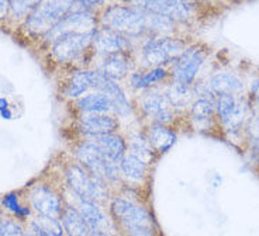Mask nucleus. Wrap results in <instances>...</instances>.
I'll return each mask as SVG.
<instances>
[{
    "label": "nucleus",
    "instance_id": "nucleus-34",
    "mask_svg": "<svg viewBox=\"0 0 259 236\" xmlns=\"http://www.w3.org/2000/svg\"><path fill=\"white\" fill-rule=\"evenodd\" d=\"M3 205L9 208V210H12L16 214H20V215H27V214H30V211L28 210H23L21 207H20L19 201H17V197L14 196V194H7L6 197L3 198Z\"/></svg>",
    "mask_w": 259,
    "mask_h": 236
},
{
    "label": "nucleus",
    "instance_id": "nucleus-10",
    "mask_svg": "<svg viewBox=\"0 0 259 236\" xmlns=\"http://www.w3.org/2000/svg\"><path fill=\"white\" fill-rule=\"evenodd\" d=\"M124 2L128 6L166 16L175 23L188 21L192 17V5L188 0H124Z\"/></svg>",
    "mask_w": 259,
    "mask_h": 236
},
{
    "label": "nucleus",
    "instance_id": "nucleus-13",
    "mask_svg": "<svg viewBox=\"0 0 259 236\" xmlns=\"http://www.w3.org/2000/svg\"><path fill=\"white\" fill-rule=\"evenodd\" d=\"M99 20L93 12L89 10H72L59 21L51 31L47 34V39L54 42L61 35L68 32H91L99 28Z\"/></svg>",
    "mask_w": 259,
    "mask_h": 236
},
{
    "label": "nucleus",
    "instance_id": "nucleus-17",
    "mask_svg": "<svg viewBox=\"0 0 259 236\" xmlns=\"http://www.w3.org/2000/svg\"><path fill=\"white\" fill-rule=\"evenodd\" d=\"M79 128L86 136L93 138L97 135L117 132L120 129V121H118L117 115H111L110 113L86 114L82 117Z\"/></svg>",
    "mask_w": 259,
    "mask_h": 236
},
{
    "label": "nucleus",
    "instance_id": "nucleus-18",
    "mask_svg": "<svg viewBox=\"0 0 259 236\" xmlns=\"http://www.w3.org/2000/svg\"><path fill=\"white\" fill-rule=\"evenodd\" d=\"M215 100H207V99H194L189 114L190 121L197 129H213L214 127L220 128L217 113H215ZM221 129V128H220Z\"/></svg>",
    "mask_w": 259,
    "mask_h": 236
},
{
    "label": "nucleus",
    "instance_id": "nucleus-28",
    "mask_svg": "<svg viewBox=\"0 0 259 236\" xmlns=\"http://www.w3.org/2000/svg\"><path fill=\"white\" fill-rule=\"evenodd\" d=\"M165 95L168 96L169 102L172 103V106L175 107L176 111H183V110L190 109V106H192V103L194 100L192 86L176 83V82L170 83L168 89L165 90Z\"/></svg>",
    "mask_w": 259,
    "mask_h": 236
},
{
    "label": "nucleus",
    "instance_id": "nucleus-32",
    "mask_svg": "<svg viewBox=\"0 0 259 236\" xmlns=\"http://www.w3.org/2000/svg\"><path fill=\"white\" fill-rule=\"evenodd\" d=\"M41 0H10V10L14 17H24Z\"/></svg>",
    "mask_w": 259,
    "mask_h": 236
},
{
    "label": "nucleus",
    "instance_id": "nucleus-2",
    "mask_svg": "<svg viewBox=\"0 0 259 236\" xmlns=\"http://www.w3.org/2000/svg\"><path fill=\"white\" fill-rule=\"evenodd\" d=\"M110 212L127 236H156L154 217L143 205L117 197L111 200Z\"/></svg>",
    "mask_w": 259,
    "mask_h": 236
},
{
    "label": "nucleus",
    "instance_id": "nucleus-33",
    "mask_svg": "<svg viewBox=\"0 0 259 236\" xmlns=\"http://www.w3.org/2000/svg\"><path fill=\"white\" fill-rule=\"evenodd\" d=\"M0 236H24L19 222L7 218H0Z\"/></svg>",
    "mask_w": 259,
    "mask_h": 236
},
{
    "label": "nucleus",
    "instance_id": "nucleus-30",
    "mask_svg": "<svg viewBox=\"0 0 259 236\" xmlns=\"http://www.w3.org/2000/svg\"><path fill=\"white\" fill-rule=\"evenodd\" d=\"M31 228L38 236H64V226L57 218L39 215L31 222Z\"/></svg>",
    "mask_w": 259,
    "mask_h": 236
},
{
    "label": "nucleus",
    "instance_id": "nucleus-36",
    "mask_svg": "<svg viewBox=\"0 0 259 236\" xmlns=\"http://www.w3.org/2000/svg\"><path fill=\"white\" fill-rule=\"evenodd\" d=\"M9 9H10V0H0V19L6 17Z\"/></svg>",
    "mask_w": 259,
    "mask_h": 236
},
{
    "label": "nucleus",
    "instance_id": "nucleus-1",
    "mask_svg": "<svg viewBox=\"0 0 259 236\" xmlns=\"http://www.w3.org/2000/svg\"><path fill=\"white\" fill-rule=\"evenodd\" d=\"M103 27H109L130 38L141 37L145 34L169 35L175 30V21L166 16L145 12L133 6L111 5L106 7L99 19Z\"/></svg>",
    "mask_w": 259,
    "mask_h": 236
},
{
    "label": "nucleus",
    "instance_id": "nucleus-8",
    "mask_svg": "<svg viewBox=\"0 0 259 236\" xmlns=\"http://www.w3.org/2000/svg\"><path fill=\"white\" fill-rule=\"evenodd\" d=\"M68 185L73 194H76L80 200L99 203L107 197L106 184L95 179L84 167L79 165H72L66 172Z\"/></svg>",
    "mask_w": 259,
    "mask_h": 236
},
{
    "label": "nucleus",
    "instance_id": "nucleus-35",
    "mask_svg": "<svg viewBox=\"0 0 259 236\" xmlns=\"http://www.w3.org/2000/svg\"><path fill=\"white\" fill-rule=\"evenodd\" d=\"M249 95H251V97L248 99L249 107L251 109L259 110V79H255L252 83H251Z\"/></svg>",
    "mask_w": 259,
    "mask_h": 236
},
{
    "label": "nucleus",
    "instance_id": "nucleus-20",
    "mask_svg": "<svg viewBox=\"0 0 259 236\" xmlns=\"http://www.w3.org/2000/svg\"><path fill=\"white\" fill-rule=\"evenodd\" d=\"M145 135L156 153L168 152L178 139L176 132L168 124H158V122H151L145 131Z\"/></svg>",
    "mask_w": 259,
    "mask_h": 236
},
{
    "label": "nucleus",
    "instance_id": "nucleus-38",
    "mask_svg": "<svg viewBox=\"0 0 259 236\" xmlns=\"http://www.w3.org/2000/svg\"><path fill=\"white\" fill-rule=\"evenodd\" d=\"M24 236H38L37 235V233H34V232H32V233H26V235Z\"/></svg>",
    "mask_w": 259,
    "mask_h": 236
},
{
    "label": "nucleus",
    "instance_id": "nucleus-19",
    "mask_svg": "<svg viewBox=\"0 0 259 236\" xmlns=\"http://www.w3.org/2000/svg\"><path fill=\"white\" fill-rule=\"evenodd\" d=\"M89 139L96 145L97 149L100 151V153L106 159L114 162V163H120V160L123 159L124 155L127 153V140L117 132L97 135Z\"/></svg>",
    "mask_w": 259,
    "mask_h": 236
},
{
    "label": "nucleus",
    "instance_id": "nucleus-3",
    "mask_svg": "<svg viewBox=\"0 0 259 236\" xmlns=\"http://www.w3.org/2000/svg\"><path fill=\"white\" fill-rule=\"evenodd\" d=\"M215 113L220 128L231 136L244 134L245 122L249 117V103L245 96L221 95L215 97Z\"/></svg>",
    "mask_w": 259,
    "mask_h": 236
},
{
    "label": "nucleus",
    "instance_id": "nucleus-24",
    "mask_svg": "<svg viewBox=\"0 0 259 236\" xmlns=\"http://www.w3.org/2000/svg\"><path fill=\"white\" fill-rule=\"evenodd\" d=\"M93 69H83L73 72L65 84L64 95L69 99H79L86 95L93 86Z\"/></svg>",
    "mask_w": 259,
    "mask_h": 236
},
{
    "label": "nucleus",
    "instance_id": "nucleus-29",
    "mask_svg": "<svg viewBox=\"0 0 259 236\" xmlns=\"http://www.w3.org/2000/svg\"><path fill=\"white\" fill-rule=\"evenodd\" d=\"M127 148L130 149V153L138 156L140 159L144 162H152L155 159L156 152L154 151L152 145L149 144L147 135L141 134V132H134L128 136V142H127Z\"/></svg>",
    "mask_w": 259,
    "mask_h": 236
},
{
    "label": "nucleus",
    "instance_id": "nucleus-21",
    "mask_svg": "<svg viewBox=\"0 0 259 236\" xmlns=\"http://www.w3.org/2000/svg\"><path fill=\"white\" fill-rule=\"evenodd\" d=\"M170 76L166 68H148L145 70L131 72L130 86L136 90H149L158 83H162Z\"/></svg>",
    "mask_w": 259,
    "mask_h": 236
},
{
    "label": "nucleus",
    "instance_id": "nucleus-9",
    "mask_svg": "<svg viewBox=\"0 0 259 236\" xmlns=\"http://www.w3.org/2000/svg\"><path fill=\"white\" fill-rule=\"evenodd\" d=\"M95 32H68L52 42V55L58 62H73L92 48Z\"/></svg>",
    "mask_w": 259,
    "mask_h": 236
},
{
    "label": "nucleus",
    "instance_id": "nucleus-15",
    "mask_svg": "<svg viewBox=\"0 0 259 236\" xmlns=\"http://www.w3.org/2000/svg\"><path fill=\"white\" fill-rule=\"evenodd\" d=\"M30 201L32 208L44 217L58 219L64 211L61 197L47 185H35L30 193Z\"/></svg>",
    "mask_w": 259,
    "mask_h": 236
},
{
    "label": "nucleus",
    "instance_id": "nucleus-26",
    "mask_svg": "<svg viewBox=\"0 0 259 236\" xmlns=\"http://www.w3.org/2000/svg\"><path fill=\"white\" fill-rule=\"evenodd\" d=\"M61 223L64 230L69 236H91L92 230L89 225L86 223L83 217L80 215L78 208L75 207H65L61 214Z\"/></svg>",
    "mask_w": 259,
    "mask_h": 236
},
{
    "label": "nucleus",
    "instance_id": "nucleus-23",
    "mask_svg": "<svg viewBox=\"0 0 259 236\" xmlns=\"http://www.w3.org/2000/svg\"><path fill=\"white\" fill-rule=\"evenodd\" d=\"M80 200V198H79ZM78 211L80 215L83 217L86 223L89 225L92 232H99V230H107L109 228V219L106 217L103 210L99 207L97 203L93 201H86V200H80L78 205Z\"/></svg>",
    "mask_w": 259,
    "mask_h": 236
},
{
    "label": "nucleus",
    "instance_id": "nucleus-7",
    "mask_svg": "<svg viewBox=\"0 0 259 236\" xmlns=\"http://www.w3.org/2000/svg\"><path fill=\"white\" fill-rule=\"evenodd\" d=\"M207 57V50L201 45H190L172 62V82L192 86Z\"/></svg>",
    "mask_w": 259,
    "mask_h": 236
},
{
    "label": "nucleus",
    "instance_id": "nucleus-31",
    "mask_svg": "<svg viewBox=\"0 0 259 236\" xmlns=\"http://www.w3.org/2000/svg\"><path fill=\"white\" fill-rule=\"evenodd\" d=\"M246 139L252 144L255 151L259 149V110L251 109L249 107V117L245 122V128H244Z\"/></svg>",
    "mask_w": 259,
    "mask_h": 236
},
{
    "label": "nucleus",
    "instance_id": "nucleus-22",
    "mask_svg": "<svg viewBox=\"0 0 259 236\" xmlns=\"http://www.w3.org/2000/svg\"><path fill=\"white\" fill-rule=\"evenodd\" d=\"M208 86L215 97L221 95L244 96V83L240 77L233 73H215L208 80Z\"/></svg>",
    "mask_w": 259,
    "mask_h": 236
},
{
    "label": "nucleus",
    "instance_id": "nucleus-39",
    "mask_svg": "<svg viewBox=\"0 0 259 236\" xmlns=\"http://www.w3.org/2000/svg\"><path fill=\"white\" fill-rule=\"evenodd\" d=\"M256 152H258V153H259V149H258V151H256Z\"/></svg>",
    "mask_w": 259,
    "mask_h": 236
},
{
    "label": "nucleus",
    "instance_id": "nucleus-14",
    "mask_svg": "<svg viewBox=\"0 0 259 236\" xmlns=\"http://www.w3.org/2000/svg\"><path fill=\"white\" fill-rule=\"evenodd\" d=\"M92 48L102 57L117 52H131V38L109 27L102 26L95 32Z\"/></svg>",
    "mask_w": 259,
    "mask_h": 236
},
{
    "label": "nucleus",
    "instance_id": "nucleus-5",
    "mask_svg": "<svg viewBox=\"0 0 259 236\" xmlns=\"http://www.w3.org/2000/svg\"><path fill=\"white\" fill-rule=\"evenodd\" d=\"M76 158L92 176L103 184L116 183L121 177L120 163L106 159L91 139L80 142L76 149Z\"/></svg>",
    "mask_w": 259,
    "mask_h": 236
},
{
    "label": "nucleus",
    "instance_id": "nucleus-16",
    "mask_svg": "<svg viewBox=\"0 0 259 236\" xmlns=\"http://www.w3.org/2000/svg\"><path fill=\"white\" fill-rule=\"evenodd\" d=\"M133 58L130 52H117L102 57V61L96 69L100 70L104 76L111 80H123L131 75L133 70Z\"/></svg>",
    "mask_w": 259,
    "mask_h": 236
},
{
    "label": "nucleus",
    "instance_id": "nucleus-12",
    "mask_svg": "<svg viewBox=\"0 0 259 236\" xmlns=\"http://www.w3.org/2000/svg\"><path fill=\"white\" fill-rule=\"evenodd\" d=\"M140 106H141V111L144 115L149 118L151 122H158V124L172 122L178 113L175 107L172 106V103L169 102L165 91L148 90L141 97Z\"/></svg>",
    "mask_w": 259,
    "mask_h": 236
},
{
    "label": "nucleus",
    "instance_id": "nucleus-25",
    "mask_svg": "<svg viewBox=\"0 0 259 236\" xmlns=\"http://www.w3.org/2000/svg\"><path fill=\"white\" fill-rule=\"evenodd\" d=\"M76 107L82 114H104V113H111L110 100L106 95L100 91H92L84 96L79 97L76 100Z\"/></svg>",
    "mask_w": 259,
    "mask_h": 236
},
{
    "label": "nucleus",
    "instance_id": "nucleus-6",
    "mask_svg": "<svg viewBox=\"0 0 259 236\" xmlns=\"http://www.w3.org/2000/svg\"><path fill=\"white\" fill-rule=\"evenodd\" d=\"M186 50L185 41L172 35H152L144 44L141 58L147 68H165Z\"/></svg>",
    "mask_w": 259,
    "mask_h": 236
},
{
    "label": "nucleus",
    "instance_id": "nucleus-11",
    "mask_svg": "<svg viewBox=\"0 0 259 236\" xmlns=\"http://www.w3.org/2000/svg\"><path fill=\"white\" fill-rule=\"evenodd\" d=\"M93 86L92 89L95 91H100L107 96V99L110 100L111 107H113V113L117 117L121 118H127L133 114V107L130 104L128 99L125 91L121 89V86L117 83L116 80H111L107 76H104L100 70L93 69Z\"/></svg>",
    "mask_w": 259,
    "mask_h": 236
},
{
    "label": "nucleus",
    "instance_id": "nucleus-4",
    "mask_svg": "<svg viewBox=\"0 0 259 236\" xmlns=\"http://www.w3.org/2000/svg\"><path fill=\"white\" fill-rule=\"evenodd\" d=\"M75 0H41L26 20V28L32 34L47 35L73 10Z\"/></svg>",
    "mask_w": 259,
    "mask_h": 236
},
{
    "label": "nucleus",
    "instance_id": "nucleus-37",
    "mask_svg": "<svg viewBox=\"0 0 259 236\" xmlns=\"http://www.w3.org/2000/svg\"><path fill=\"white\" fill-rule=\"evenodd\" d=\"M91 236H113L109 230H99V232H92Z\"/></svg>",
    "mask_w": 259,
    "mask_h": 236
},
{
    "label": "nucleus",
    "instance_id": "nucleus-27",
    "mask_svg": "<svg viewBox=\"0 0 259 236\" xmlns=\"http://www.w3.org/2000/svg\"><path fill=\"white\" fill-rule=\"evenodd\" d=\"M120 170L124 177H127L131 181H141L147 177L148 163L128 152L120 160Z\"/></svg>",
    "mask_w": 259,
    "mask_h": 236
}]
</instances>
